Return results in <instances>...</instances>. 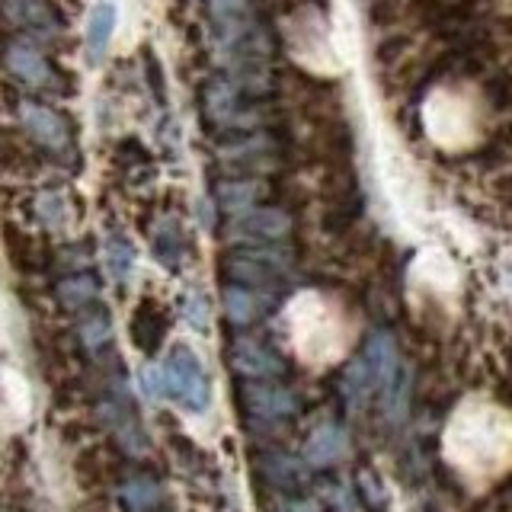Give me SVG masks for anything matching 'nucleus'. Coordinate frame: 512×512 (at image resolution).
Returning <instances> with one entry per match:
<instances>
[{
    "label": "nucleus",
    "mask_w": 512,
    "mask_h": 512,
    "mask_svg": "<svg viewBox=\"0 0 512 512\" xmlns=\"http://www.w3.org/2000/svg\"><path fill=\"white\" fill-rule=\"evenodd\" d=\"M61 304L64 308H84V304L93 298V282L87 279H80V282H68V285H61Z\"/></svg>",
    "instance_id": "16"
},
{
    "label": "nucleus",
    "mask_w": 512,
    "mask_h": 512,
    "mask_svg": "<svg viewBox=\"0 0 512 512\" xmlns=\"http://www.w3.org/2000/svg\"><path fill=\"white\" fill-rule=\"evenodd\" d=\"M260 471H263V477L269 480V484L285 487V490H298L304 484V468L288 455H282V452H272V455L260 458Z\"/></svg>",
    "instance_id": "12"
},
{
    "label": "nucleus",
    "mask_w": 512,
    "mask_h": 512,
    "mask_svg": "<svg viewBox=\"0 0 512 512\" xmlns=\"http://www.w3.org/2000/svg\"><path fill=\"white\" fill-rule=\"evenodd\" d=\"M138 378H141V391L148 394L151 400H157V397H164V394H167L164 368H160V365H144Z\"/></svg>",
    "instance_id": "17"
},
{
    "label": "nucleus",
    "mask_w": 512,
    "mask_h": 512,
    "mask_svg": "<svg viewBox=\"0 0 512 512\" xmlns=\"http://www.w3.org/2000/svg\"><path fill=\"white\" fill-rule=\"evenodd\" d=\"M119 474V455L112 445L80 448L74 458V477L80 487H103L109 477Z\"/></svg>",
    "instance_id": "6"
},
{
    "label": "nucleus",
    "mask_w": 512,
    "mask_h": 512,
    "mask_svg": "<svg viewBox=\"0 0 512 512\" xmlns=\"http://www.w3.org/2000/svg\"><path fill=\"white\" fill-rule=\"evenodd\" d=\"M343 455H346V432L333 423L317 426L308 436V445H304V461L314 464V468H327V464L340 461Z\"/></svg>",
    "instance_id": "8"
},
{
    "label": "nucleus",
    "mask_w": 512,
    "mask_h": 512,
    "mask_svg": "<svg viewBox=\"0 0 512 512\" xmlns=\"http://www.w3.org/2000/svg\"><path fill=\"white\" fill-rule=\"evenodd\" d=\"M228 365L240 378L247 381H266V378H276L282 375V359L272 352L269 346L256 343V340H237L228 349Z\"/></svg>",
    "instance_id": "4"
},
{
    "label": "nucleus",
    "mask_w": 512,
    "mask_h": 512,
    "mask_svg": "<svg viewBox=\"0 0 512 512\" xmlns=\"http://www.w3.org/2000/svg\"><path fill=\"white\" fill-rule=\"evenodd\" d=\"M160 368H164L167 394L176 397V404H183L189 413L208 410V404H212V388H208V372L196 352L189 346H176L170 352V359Z\"/></svg>",
    "instance_id": "1"
},
{
    "label": "nucleus",
    "mask_w": 512,
    "mask_h": 512,
    "mask_svg": "<svg viewBox=\"0 0 512 512\" xmlns=\"http://www.w3.org/2000/svg\"><path fill=\"white\" fill-rule=\"evenodd\" d=\"M4 247H7L10 263L20 269V272H32V269L42 266V250H39V244L26 231L13 228V224H7V228H4Z\"/></svg>",
    "instance_id": "10"
},
{
    "label": "nucleus",
    "mask_w": 512,
    "mask_h": 512,
    "mask_svg": "<svg viewBox=\"0 0 512 512\" xmlns=\"http://www.w3.org/2000/svg\"><path fill=\"white\" fill-rule=\"evenodd\" d=\"M362 362L368 365V372L375 378V391L384 397H394L397 391V349L388 333H375L372 340L365 343Z\"/></svg>",
    "instance_id": "5"
},
{
    "label": "nucleus",
    "mask_w": 512,
    "mask_h": 512,
    "mask_svg": "<svg viewBox=\"0 0 512 512\" xmlns=\"http://www.w3.org/2000/svg\"><path fill=\"white\" fill-rule=\"evenodd\" d=\"M122 503L128 512H157L164 506V490L154 474H128L122 480Z\"/></svg>",
    "instance_id": "9"
},
{
    "label": "nucleus",
    "mask_w": 512,
    "mask_h": 512,
    "mask_svg": "<svg viewBox=\"0 0 512 512\" xmlns=\"http://www.w3.org/2000/svg\"><path fill=\"white\" fill-rule=\"evenodd\" d=\"M96 413H100V423L112 432V439H116L119 452L125 455H148L151 452V442H148V432H144L138 413L132 407V400L122 394V388H112L100 397V404H96Z\"/></svg>",
    "instance_id": "2"
},
{
    "label": "nucleus",
    "mask_w": 512,
    "mask_h": 512,
    "mask_svg": "<svg viewBox=\"0 0 512 512\" xmlns=\"http://www.w3.org/2000/svg\"><path fill=\"white\" fill-rule=\"evenodd\" d=\"M340 391H343L346 404L352 410H359L365 400L375 394V378H372V372H368V365L362 362V356L349 362V368L340 378Z\"/></svg>",
    "instance_id": "11"
},
{
    "label": "nucleus",
    "mask_w": 512,
    "mask_h": 512,
    "mask_svg": "<svg viewBox=\"0 0 512 512\" xmlns=\"http://www.w3.org/2000/svg\"><path fill=\"white\" fill-rule=\"evenodd\" d=\"M0 42H4V36H0Z\"/></svg>",
    "instance_id": "19"
},
{
    "label": "nucleus",
    "mask_w": 512,
    "mask_h": 512,
    "mask_svg": "<svg viewBox=\"0 0 512 512\" xmlns=\"http://www.w3.org/2000/svg\"><path fill=\"white\" fill-rule=\"evenodd\" d=\"M167 314L157 308L151 298H144L135 314H132V324H128V333H132V343L141 349V352H154L160 343H164L167 336Z\"/></svg>",
    "instance_id": "7"
},
{
    "label": "nucleus",
    "mask_w": 512,
    "mask_h": 512,
    "mask_svg": "<svg viewBox=\"0 0 512 512\" xmlns=\"http://www.w3.org/2000/svg\"><path fill=\"white\" fill-rule=\"evenodd\" d=\"M29 157V144L13 135V132H0V167L4 170H20Z\"/></svg>",
    "instance_id": "14"
},
{
    "label": "nucleus",
    "mask_w": 512,
    "mask_h": 512,
    "mask_svg": "<svg viewBox=\"0 0 512 512\" xmlns=\"http://www.w3.org/2000/svg\"><path fill=\"white\" fill-rule=\"evenodd\" d=\"M77 340H80V346L90 349V352L103 349V343L109 340V317L100 314V311L90 314L84 324L77 327Z\"/></svg>",
    "instance_id": "13"
},
{
    "label": "nucleus",
    "mask_w": 512,
    "mask_h": 512,
    "mask_svg": "<svg viewBox=\"0 0 512 512\" xmlns=\"http://www.w3.org/2000/svg\"><path fill=\"white\" fill-rule=\"evenodd\" d=\"M282 512H320V506L314 500H285Z\"/></svg>",
    "instance_id": "18"
},
{
    "label": "nucleus",
    "mask_w": 512,
    "mask_h": 512,
    "mask_svg": "<svg viewBox=\"0 0 512 512\" xmlns=\"http://www.w3.org/2000/svg\"><path fill=\"white\" fill-rule=\"evenodd\" d=\"M228 317L234 320L237 327H247V324H253L256 317H260V304H256V298L253 295H247V292H228Z\"/></svg>",
    "instance_id": "15"
},
{
    "label": "nucleus",
    "mask_w": 512,
    "mask_h": 512,
    "mask_svg": "<svg viewBox=\"0 0 512 512\" xmlns=\"http://www.w3.org/2000/svg\"><path fill=\"white\" fill-rule=\"evenodd\" d=\"M240 407L256 420H288L298 413V397L282 384L250 381L240 388Z\"/></svg>",
    "instance_id": "3"
}]
</instances>
